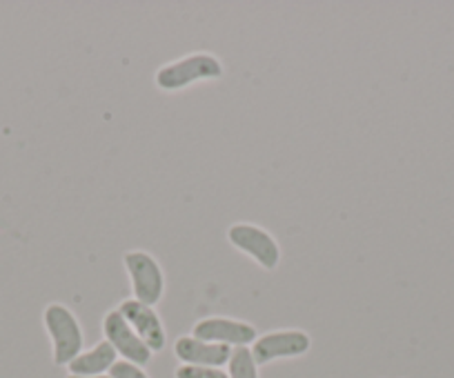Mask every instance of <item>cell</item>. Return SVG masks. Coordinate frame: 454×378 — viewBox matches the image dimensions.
Masks as SVG:
<instances>
[{
    "instance_id": "1",
    "label": "cell",
    "mask_w": 454,
    "mask_h": 378,
    "mask_svg": "<svg viewBox=\"0 0 454 378\" xmlns=\"http://www.w3.org/2000/svg\"><path fill=\"white\" fill-rule=\"evenodd\" d=\"M43 320L50 332L51 343H54V363L69 365L82 351V328L78 323L72 310H67L60 303H51L43 312Z\"/></svg>"
},
{
    "instance_id": "2",
    "label": "cell",
    "mask_w": 454,
    "mask_h": 378,
    "mask_svg": "<svg viewBox=\"0 0 454 378\" xmlns=\"http://www.w3.org/2000/svg\"><path fill=\"white\" fill-rule=\"evenodd\" d=\"M223 76V65L216 56L212 54H190L181 60L168 63L156 72V87L165 91H176L183 87L192 85L196 81H212V78Z\"/></svg>"
},
{
    "instance_id": "3",
    "label": "cell",
    "mask_w": 454,
    "mask_h": 378,
    "mask_svg": "<svg viewBox=\"0 0 454 378\" xmlns=\"http://www.w3.org/2000/svg\"><path fill=\"white\" fill-rule=\"evenodd\" d=\"M123 260L129 272V278H132L134 298L138 303H145V305L154 307L163 298L165 289V276L159 260L141 250L128 251L123 256Z\"/></svg>"
},
{
    "instance_id": "4",
    "label": "cell",
    "mask_w": 454,
    "mask_h": 378,
    "mask_svg": "<svg viewBox=\"0 0 454 378\" xmlns=\"http://www.w3.org/2000/svg\"><path fill=\"white\" fill-rule=\"evenodd\" d=\"M227 238L243 254H250L263 269H277L281 263V247L270 232L252 223H237L227 229Z\"/></svg>"
},
{
    "instance_id": "5",
    "label": "cell",
    "mask_w": 454,
    "mask_h": 378,
    "mask_svg": "<svg viewBox=\"0 0 454 378\" xmlns=\"http://www.w3.org/2000/svg\"><path fill=\"white\" fill-rule=\"evenodd\" d=\"M103 334L105 341H107L114 350L119 351L125 360H129V363L143 367V365H147L152 360V350L138 338V334L129 328V323L123 319V314H121L119 310H112L105 314Z\"/></svg>"
},
{
    "instance_id": "6",
    "label": "cell",
    "mask_w": 454,
    "mask_h": 378,
    "mask_svg": "<svg viewBox=\"0 0 454 378\" xmlns=\"http://www.w3.org/2000/svg\"><path fill=\"white\" fill-rule=\"evenodd\" d=\"M312 341L301 329H283V332H270L256 338L252 345V356L256 365H268L277 359H292L303 356L309 350Z\"/></svg>"
},
{
    "instance_id": "7",
    "label": "cell",
    "mask_w": 454,
    "mask_h": 378,
    "mask_svg": "<svg viewBox=\"0 0 454 378\" xmlns=\"http://www.w3.org/2000/svg\"><path fill=\"white\" fill-rule=\"evenodd\" d=\"M192 336L200 338L207 343H218V345H237L247 347L254 343L256 328L254 325L246 323V320H234V319H200L199 323L192 329Z\"/></svg>"
},
{
    "instance_id": "8",
    "label": "cell",
    "mask_w": 454,
    "mask_h": 378,
    "mask_svg": "<svg viewBox=\"0 0 454 378\" xmlns=\"http://www.w3.org/2000/svg\"><path fill=\"white\" fill-rule=\"evenodd\" d=\"M119 312L123 314V319L128 320L129 328L138 334L143 343L150 347L152 351H160L165 347V328L160 323L159 314L154 312V307L145 305V303H138L137 298H128V301L121 303Z\"/></svg>"
},
{
    "instance_id": "9",
    "label": "cell",
    "mask_w": 454,
    "mask_h": 378,
    "mask_svg": "<svg viewBox=\"0 0 454 378\" xmlns=\"http://www.w3.org/2000/svg\"><path fill=\"white\" fill-rule=\"evenodd\" d=\"M174 354L183 365H199V367H221L230 363L232 347L218 345V343L200 341L194 336H181L174 343Z\"/></svg>"
},
{
    "instance_id": "10",
    "label": "cell",
    "mask_w": 454,
    "mask_h": 378,
    "mask_svg": "<svg viewBox=\"0 0 454 378\" xmlns=\"http://www.w3.org/2000/svg\"><path fill=\"white\" fill-rule=\"evenodd\" d=\"M116 359H119V351L114 350L107 341H100L91 350L81 351L69 363V372L74 376H103L105 372L114 367Z\"/></svg>"
},
{
    "instance_id": "11",
    "label": "cell",
    "mask_w": 454,
    "mask_h": 378,
    "mask_svg": "<svg viewBox=\"0 0 454 378\" xmlns=\"http://www.w3.org/2000/svg\"><path fill=\"white\" fill-rule=\"evenodd\" d=\"M230 378H259V365H256L252 350L247 347H237L230 356Z\"/></svg>"
},
{
    "instance_id": "12",
    "label": "cell",
    "mask_w": 454,
    "mask_h": 378,
    "mask_svg": "<svg viewBox=\"0 0 454 378\" xmlns=\"http://www.w3.org/2000/svg\"><path fill=\"white\" fill-rule=\"evenodd\" d=\"M176 378H230L218 367H199V365H181L174 374Z\"/></svg>"
},
{
    "instance_id": "13",
    "label": "cell",
    "mask_w": 454,
    "mask_h": 378,
    "mask_svg": "<svg viewBox=\"0 0 454 378\" xmlns=\"http://www.w3.org/2000/svg\"><path fill=\"white\" fill-rule=\"evenodd\" d=\"M109 376L112 378H150L141 367H138V365L129 363V360H116V363H114V367L109 369Z\"/></svg>"
},
{
    "instance_id": "14",
    "label": "cell",
    "mask_w": 454,
    "mask_h": 378,
    "mask_svg": "<svg viewBox=\"0 0 454 378\" xmlns=\"http://www.w3.org/2000/svg\"><path fill=\"white\" fill-rule=\"evenodd\" d=\"M67 378H112V376H105V374H103V376H74V374H72V376H67Z\"/></svg>"
}]
</instances>
